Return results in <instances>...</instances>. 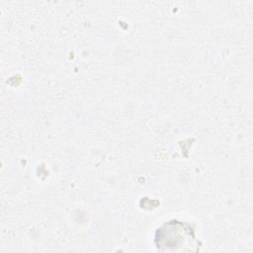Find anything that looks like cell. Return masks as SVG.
Returning a JSON list of instances; mask_svg holds the SVG:
<instances>
[{"label":"cell","mask_w":253,"mask_h":253,"mask_svg":"<svg viewBox=\"0 0 253 253\" xmlns=\"http://www.w3.org/2000/svg\"><path fill=\"white\" fill-rule=\"evenodd\" d=\"M154 243L160 251L192 250V246L199 245L196 230L192 224L178 219H171L161 224L155 231Z\"/></svg>","instance_id":"6da1fadb"}]
</instances>
